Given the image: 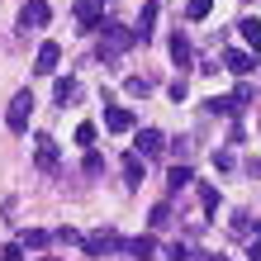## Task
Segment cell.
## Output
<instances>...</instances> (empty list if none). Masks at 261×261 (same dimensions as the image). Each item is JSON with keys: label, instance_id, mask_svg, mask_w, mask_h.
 Returning <instances> with one entry per match:
<instances>
[{"label": "cell", "instance_id": "obj_4", "mask_svg": "<svg viewBox=\"0 0 261 261\" xmlns=\"http://www.w3.org/2000/svg\"><path fill=\"white\" fill-rule=\"evenodd\" d=\"M34 162H38V171H57V162H62V147H57V138H48V133H38V138H34Z\"/></svg>", "mask_w": 261, "mask_h": 261}, {"label": "cell", "instance_id": "obj_20", "mask_svg": "<svg viewBox=\"0 0 261 261\" xmlns=\"http://www.w3.org/2000/svg\"><path fill=\"white\" fill-rule=\"evenodd\" d=\"M124 90H128L133 100H143V95H152V76H128V81H124Z\"/></svg>", "mask_w": 261, "mask_h": 261}, {"label": "cell", "instance_id": "obj_30", "mask_svg": "<svg viewBox=\"0 0 261 261\" xmlns=\"http://www.w3.org/2000/svg\"><path fill=\"white\" fill-rule=\"evenodd\" d=\"M233 100H238V105H252V100H256V90H252V86H247V81H242V86H238V90H233Z\"/></svg>", "mask_w": 261, "mask_h": 261}, {"label": "cell", "instance_id": "obj_25", "mask_svg": "<svg viewBox=\"0 0 261 261\" xmlns=\"http://www.w3.org/2000/svg\"><path fill=\"white\" fill-rule=\"evenodd\" d=\"M199 204H204V214L219 209V186H199Z\"/></svg>", "mask_w": 261, "mask_h": 261}, {"label": "cell", "instance_id": "obj_5", "mask_svg": "<svg viewBox=\"0 0 261 261\" xmlns=\"http://www.w3.org/2000/svg\"><path fill=\"white\" fill-rule=\"evenodd\" d=\"M133 152H138V157H162V152H166V138L157 133V128H138V138H133Z\"/></svg>", "mask_w": 261, "mask_h": 261}, {"label": "cell", "instance_id": "obj_12", "mask_svg": "<svg viewBox=\"0 0 261 261\" xmlns=\"http://www.w3.org/2000/svg\"><path fill=\"white\" fill-rule=\"evenodd\" d=\"M124 252H128L133 261H147L152 252H157V238H152V233H143V238H128V242H124Z\"/></svg>", "mask_w": 261, "mask_h": 261}, {"label": "cell", "instance_id": "obj_26", "mask_svg": "<svg viewBox=\"0 0 261 261\" xmlns=\"http://www.w3.org/2000/svg\"><path fill=\"white\" fill-rule=\"evenodd\" d=\"M171 157H176V166H186V157H190V138H176V143H171Z\"/></svg>", "mask_w": 261, "mask_h": 261}, {"label": "cell", "instance_id": "obj_8", "mask_svg": "<svg viewBox=\"0 0 261 261\" xmlns=\"http://www.w3.org/2000/svg\"><path fill=\"white\" fill-rule=\"evenodd\" d=\"M105 0H76V24H81V29H100L105 24Z\"/></svg>", "mask_w": 261, "mask_h": 261}, {"label": "cell", "instance_id": "obj_32", "mask_svg": "<svg viewBox=\"0 0 261 261\" xmlns=\"http://www.w3.org/2000/svg\"><path fill=\"white\" fill-rule=\"evenodd\" d=\"M247 261H261V238H256L252 247H247Z\"/></svg>", "mask_w": 261, "mask_h": 261}, {"label": "cell", "instance_id": "obj_6", "mask_svg": "<svg viewBox=\"0 0 261 261\" xmlns=\"http://www.w3.org/2000/svg\"><path fill=\"white\" fill-rule=\"evenodd\" d=\"M48 19H53V10L43 5V0H29V5L19 10V29H24V34H29V29H43Z\"/></svg>", "mask_w": 261, "mask_h": 261}, {"label": "cell", "instance_id": "obj_14", "mask_svg": "<svg viewBox=\"0 0 261 261\" xmlns=\"http://www.w3.org/2000/svg\"><path fill=\"white\" fill-rule=\"evenodd\" d=\"M204 110H209V114H228V119H233L242 105H238L233 95H209V100H204Z\"/></svg>", "mask_w": 261, "mask_h": 261}, {"label": "cell", "instance_id": "obj_19", "mask_svg": "<svg viewBox=\"0 0 261 261\" xmlns=\"http://www.w3.org/2000/svg\"><path fill=\"white\" fill-rule=\"evenodd\" d=\"M190 180H195V171H190V166H171V176H166V186H171V195H176V190H186Z\"/></svg>", "mask_w": 261, "mask_h": 261}, {"label": "cell", "instance_id": "obj_7", "mask_svg": "<svg viewBox=\"0 0 261 261\" xmlns=\"http://www.w3.org/2000/svg\"><path fill=\"white\" fill-rule=\"evenodd\" d=\"M228 233H233V238H252V242H256V238H261V219H252L247 209H238L233 219H228Z\"/></svg>", "mask_w": 261, "mask_h": 261}, {"label": "cell", "instance_id": "obj_10", "mask_svg": "<svg viewBox=\"0 0 261 261\" xmlns=\"http://www.w3.org/2000/svg\"><path fill=\"white\" fill-rule=\"evenodd\" d=\"M57 62H62V48H57V43H43L38 57H34V71H38V76H53Z\"/></svg>", "mask_w": 261, "mask_h": 261}, {"label": "cell", "instance_id": "obj_11", "mask_svg": "<svg viewBox=\"0 0 261 261\" xmlns=\"http://www.w3.org/2000/svg\"><path fill=\"white\" fill-rule=\"evenodd\" d=\"M157 14H162V5H157V0H147L143 14H138V29H133L138 43H147V38H152V24H157Z\"/></svg>", "mask_w": 261, "mask_h": 261}, {"label": "cell", "instance_id": "obj_13", "mask_svg": "<svg viewBox=\"0 0 261 261\" xmlns=\"http://www.w3.org/2000/svg\"><path fill=\"white\" fill-rule=\"evenodd\" d=\"M124 186H128V190L143 186V157H138V152H128V157H124Z\"/></svg>", "mask_w": 261, "mask_h": 261}, {"label": "cell", "instance_id": "obj_22", "mask_svg": "<svg viewBox=\"0 0 261 261\" xmlns=\"http://www.w3.org/2000/svg\"><path fill=\"white\" fill-rule=\"evenodd\" d=\"M53 100H57V105L76 100V81H71V76H57V86H53Z\"/></svg>", "mask_w": 261, "mask_h": 261}, {"label": "cell", "instance_id": "obj_1", "mask_svg": "<svg viewBox=\"0 0 261 261\" xmlns=\"http://www.w3.org/2000/svg\"><path fill=\"white\" fill-rule=\"evenodd\" d=\"M100 62L105 67H110V62H119V53H128L133 48V43H138V34H133V29H124V24H114V19H105L100 24Z\"/></svg>", "mask_w": 261, "mask_h": 261}, {"label": "cell", "instance_id": "obj_27", "mask_svg": "<svg viewBox=\"0 0 261 261\" xmlns=\"http://www.w3.org/2000/svg\"><path fill=\"white\" fill-rule=\"evenodd\" d=\"M166 256H171V261H195V252L186 247V242H171V247H166Z\"/></svg>", "mask_w": 261, "mask_h": 261}, {"label": "cell", "instance_id": "obj_34", "mask_svg": "<svg viewBox=\"0 0 261 261\" xmlns=\"http://www.w3.org/2000/svg\"><path fill=\"white\" fill-rule=\"evenodd\" d=\"M43 261H62V256H43Z\"/></svg>", "mask_w": 261, "mask_h": 261}, {"label": "cell", "instance_id": "obj_29", "mask_svg": "<svg viewBox=\"0 0 261 261\" xmlns=\"http://www.w3.org/2000/svg\"><path fill=\"white\" fill-rule=\"evenodd\" d=\"M57 242H62V247H71V242H81V233H76V228H57V233H53Z\"/></svg>", "mask_w": 261, "mask_h": 261}, {"label": "cell", "instance_id": "obj_24", "mask_svg": "<svg viewBox=\"0 0 261 261\" xmlns=\"http://www.w3.org/2000/svg\"><path fill=\"white\" fill-rule=\"evenodd\" d=\"M147 223H152V228H166V223H171V204H152Z\"/></svg>", "mask_w": 261, "mask_h": 261}, {"label": "cell", "instance_id": "obj_31", "mask_svg": "<svg viewBox=\"0 0 261 261\" xmlns=\"http://www.w3.org/2000/svg\"><path fill=\"white\" fill-rule=\"evenodd\" d=\"M0 261H24V247H19V242H10V247L0 252Z\"/></svg>", "mask_w": 261, "mask_h": 261}, {"label": "cell", "instance_id": "obj_28", "mask_svg": "<svg viewBox=\"0 0 261 261\" xmlns=\"http://www.w3.org/2000/svg\"><path fill=\"white\" fill-rule=\"evenodd\" d=\"M76 143L90 152V143H95V124H81V128H76Z\"/></svg>", "mask_w": 261, "mask_h": 261}, {"label": "cell", "instance_id": "obj_9", "mask_svg": "<svg viewBox=\"0 0 261 261\" xmlns=\"http://www.w3.org/2000/svg\"><path fill=\"white\" fill-rule=\"evenodd\" d=\"M133 110H124V105H110V110H105V128L110 133H133Z\"/></svg>", "mask_w": 261, "mask_h": 261}, {"label": "cell", "instance_id": "obj_2", "mask_svg": "<svg viewBox=\"0 0 261 261\" xmlns=\"http://www.w3.org/2000/svg\"><path fill=\"white\" fill-rule=\"evenodd\" d=\"M29 119H34V90H14V100H10V110H5L10 133H29Z\"/></svg>", "mask_w": 261, "mask_h": 261}, {"label": "cell", "instance_id": "obj_18", "mask_svg": "<svg viewBox=\"0 0 261 261\" xmlns=\"http://www.w3.org/2000/svg\"><path fill=\"white\" fill-rule=\"evenodd\" d=\"M238 34L247 38L252 48H261V19H252V14H247V19H238Z\"/></svg>", "mask_w": 261, "mask_h": 261}, {"label": "cell", "instance_id": "obj_3", "mask_svg": "<svg viewBox=\"0 0 261 261\" xmlns=\"http://www.w3.org/2000/svg\"><path fill=\"white\" fill-rule=\"evenodd\" d=\"M81 247H86V256H110V252L124 247V238H119L114 228H100V233H86L81 238Z\"/></svg>", "mask_w": 261, "mask_h": 261}, {"label": "cell", "instance_id": "obj_17", "mask_svg": "<svg viewBox=\"0 0 261 261\" xmlns=\"http://www.w3.org/2000/svg\"><path fill=\"white\" fill-rule=\"evenodd\" d=\"M171 57H176V67H190V38L186 34H171Z\"/></svg>", "mask_w": 261, "mask_h": 261}, {"label": "cell", "instance_id": "obj_15", "mask_svg": "<svg viewBox=\"0 0 261 261\" xmlns=\"http://www.w3.org/2000/svg\"><path fill=\"white\" fill-rule=\"evenodd\" d=\"M223 67L238 71V76H247V71H252V57L242 53V48H228V53H223Z\"/></svg>", "mask_w": 261, "mask_h": 261}, {"label": "cell", "instance_id": "obj_16", "mask_svg": "<svg viewBox=\"0 0 261 261\" xmlns=\"http://www.w3.org/2000/svg\"><path fill=\"white\" fill-rule=\"evenodd\" d=\"M53 242V233H43V228H24L19 233V247H34V252H43Z\"/></svg>", "mask_w": 261, "mask_h": 261}, {"label": "cell", "instance_id": "obj_33", "mask_svg": "<svg viewBox=\"0 0 261 261\" xmlns=\"http://www.w3.org/2000/svg\"><path fill=\"white\" fill-rule=\"evenodd\" d=\"M247 171H252V176H261V162H247Z\"/></svg>", "mask_w": 261, "mask_h": 261}, {"label": "cell", "instance_id": "obj_21", "mask_svg": "<svg viewBox=\"0 0 261 261\" xmlns=\"http://www.w3.org/2000/svg\"><path fill=\"white\" fill-rule=\"evenodd\" d=\"M209 10H214V0H186V19H190V24L209 19Z\"/></svg>", "mask_w": 261, "mask_h": 261}, {"label": "cell", "instance_id": "obj_23", "mask_svg": "<svg viewBox=\"0 0 261 261\" xmlns=\"http://www.w3.org/2000/svg\"><path fill=\"white\" fill-rule=\"evenodd\" d=\"M81 171H86V176H100V171H105V157H100L95 147L86 152V162H81Z\"/></svg>", "mask_w": 261, "mask_h": 261}]
</instances>
